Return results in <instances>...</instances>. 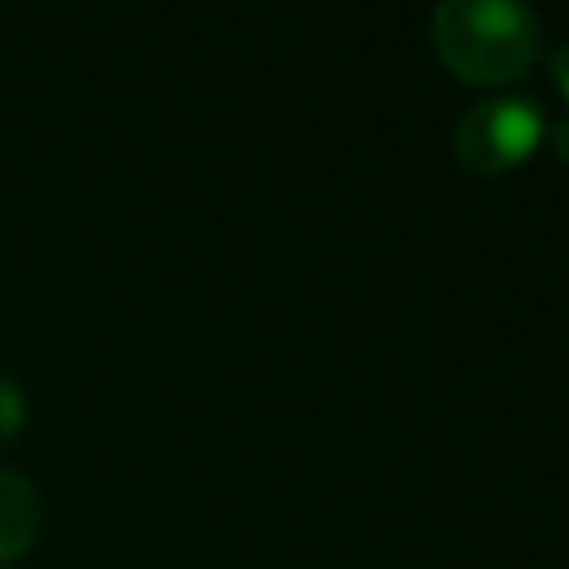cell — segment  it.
I'll return each instance as SVG.
<instances>
[{
    "instance_id": "1",
    "label": "cell",
    "mask_w": 569,
    "mask_h": 569,
    "mask_svg": "<svg viewBox=\"0 0 569 569\" xmlns=\"http://www.w3.org/2000/svg\"><path fill=\"white\" fill-rule=\"evenodd\" d=\"M440 62L471 84H507L525 76L542 49V18L516 0H445L431 13Z\"/></svg>"
},
{
    "instance_id": "2",
    "label": "cell",
    "mask_w": 569,
    "mask_h": 569,
    "mask_svg": "<svg viewBox=\"0 0 569 569\" xmlns=\"http://www.w3.org/2000/svg\"><path fill=\"white\" fill-rule=\"evenodd\" d=\"M547 138V116L533 98L520 93H498V98H480L471 102L458 124H453V156L480 173H507L511 164H520L538 142Z\"/></svg>"
},
{
    "instance_id": "3",
    "label": "cell",
    "mask_w": 569,
    "mask_h": 569,
    "mask_svg": "<svg viewBox=\"0 0 569 569\" xmlns=\"http://www.w3.org/2000/svg\"><path fill=\"white\" fill-rule=\"evenodd\" d=\"M40 493L18 467H0V565L18 560L40 533Z\"/></svg>"
},
{
    "instance_id": "4",
    "label": "cell",
    "mask_w": 569,
    "mask_h": 569,
    "mask_svg": "<svg viewBox=\"0 0 569 569\" xmlns=\"http://www.w3.org/2000/svg\"><path fill=\"white\" fill-rule=\"evenodd\" d=\"M27 413H31V405H27V387L0 373V445H9V440L27 427Z\"/></svg>"
},
{
    "instance_id": "5",
    "label": "cell",
    "mask_w": 569,
    "mask_h": 569,
    "mask_svg": "<svg viewBox=\"0 0 569 569\" xmlns=\"http://www.w3.org/2000/svg\"><path fill=\"white\" fill-rule=\"evenodd\" d=\"M547 76H551V84L569 98V40H560V44L551 49V58H547Z\"/></svg>"
},
{
    "instance_id": "6",
    "label": "cell",
    "mask_w": 569,
    "mask_h": 569,
    "mask_svg": "<svg viewBox=\"0 0 569 569\" xmlns=\"http://www.w3.org/2000/svg\"><path fill=\"white\" fill-rule=\"evenodd\" d=\"M547 142H551L556 160H565V164H569V116H560L556 124H547Z\"/></svg>"
}]
</instances>
